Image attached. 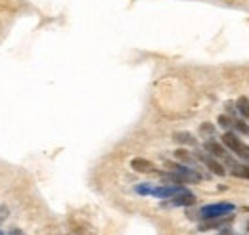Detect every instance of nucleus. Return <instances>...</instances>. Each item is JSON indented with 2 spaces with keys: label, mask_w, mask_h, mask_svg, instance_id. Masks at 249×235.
I'll list each match as a JSON object with an SVG mask.
<instances>
[{
  "label": "nucleus",
  "mask_w": 249,
  "mask_h": 235,
  "mask_svg": "<svg viewBox=\"0 0 249 235\" xmlns=\"http://www.w3.org/2000/svg\"><path fill=\"white\" fill-rule=\"evenodd\" d=\"M222 144L226 149H230L236 157H240L242 161H246L249 165V146H246L234 132H230V130H226L224 132V136H222Z\"/></svg>",
  "instance_id": "nucleus-1"
},
{
  "label": "nucleus",
  "mask_w": 249,
  "mask_h": 235,
  "mask_svg": "<svg viewBox=\"0 0 249 235\" xmlns=\"http://www.w3.org/2000/svg\"><path fill=\"white\" fill-rule=\"evenodd\" d=\"M234 210V205L232 203H215V205H207L203 206L196 218L199 220H207V218H217V216H226Z\"/></svg>",
  "instance_id": "nucleus-2"
},
{
  "label": "nucleus",
  "mask_w": 249,
  "mask_h": 235,
  "mask_svg": "<svg viewBox=\"0 0 249 235\" xmlns=\"http://www.w3.org/2000/svg\"><path fill=\"white\" fill-rule=\"evenodd\" d=\"M232 214H226V216H217V218H207V220H201L197 230L199 232H211V230H224L228 228V224L232 222Z\"/></svg>",
  "instance_id": "nucleus-3"
},
{
  "label": "nucleus",
  "mask_w": 249,
  "mask_h": 235,
  "mask_svg": "<svg viewBox=\"0 0 249 235\" xmlns=\"http://www.w3.org/2000/svg\"><path fill=\"white\" fill-rule=\"evenodd\" d=\"M167 167L173 170V172H178L186 178L188 184H194V182H201V174L196 170V168H188L184 165H178V163H167Z\"/></svg>",
  "instance_id": "nucleus-4"
},
{
  "label": "nucleus",
  "mask_w": 249,
  "mask_h": 235,
  "mask_svg": "<svg viewBox=\"0 0 249 235\" xmlns=\"http://www.w3.org/2000/svg\"><path fill=\"white\" fill-rule=\"evenodd\" d=\"M197 159H199L213 174H217V176H224V174H226V170H224V167L218 163V159L211 157L209 153H197Z\"/></svg>",
  "instance_id": "nucleus-5"
},
{
  "label": "nucleus",
  "mask_w": 249,
  "mask_h": 235,
  "mask_svg": "<svg viewBox=\"0 0 249 235\" xmlns=\"http://www.w3.org/2000/svg\"><path fill=\"white\" fill-rule=\"evenodd\" d=\"M203 149H205V153H209L211 157H215V159H222V161H226L230 155L226 153V149L218 144L217 140H205V144H203Z\"/></svg>",
  "instance_id": "nucleus-6"
},
{
  "label": "nucleus",
  "mask_w": 249,
  "mask_h": 235,
  "mask_svg": "<svg viewBox=\"0 0 249 235\" xmlns=\"http://www.w3.org/2000/svg\"><path fill=\"white\" fill-rule=\"evenodd\" d=\"M180 189H184V185H159V187H154L152 189V195L154 197H159V199H171L175 197Z\"/></svg>",
  "instance_id": "nucleus-7"
},
{
  "label": "nucleus",
  "mask_w": 249,
  "mask_h": 235,
  "mask_svg": "<svg viewBox=\"0 0 249 235\" xmlns=\"http://www.w3.org/2000/svg\"><path fill=\"white\" fill-rule=\"evenodd\" d=\"M226 167L230 168V172L236 178H244V180H249V165H244V163H236L232 157H228L226 161Z\"/></svg>",
  "instance_id": "nucleus-8"
},
{
  "label": "nucleus",
  "mask_w": 249,
  "mask_h": 235,
  "mask_svg": "<svg viewBox=\"0 0 249 235\" xmlns=\"http://www.w3.org/2000/svg\"><path fill=\"white\" fill-rule=\"evenodd\" d=\"M196 203V195L188 189H180L175 197H171V205L175 206H190Z\"/></svg>",
  "instance_id": "nucleus-9"
},
{
  "label": "nucleus",
  "mask_w": 249,
  "mask_h": 235,
  "mask_svg": "<svg viewBox=\"0 0 249 235\" xmlns=\"http://www.w3.org/2000/svg\"><path fill=\"white\" fill-rule=\"evenodd\" d=\"M130 167L136 170V172H156V165L148 159H142V157H136L130 161Z\"/></svg>",
  "instance_id": "nucleus-10"
},
{
  "label": "nucleus",
  "mask_w": 249,
  "mask_h": 235,
  "mask_svg": "<svg viewBox=\"0 0 249 235\" xmlns=\"http://www.w3.org/2000/svg\"><path fill=\"white\" fill-rule=\"evenodd\" d=\"M173 140L178 142V144H186V146H196L197 144V140L190 132H175L173 134Z\"/></svg>",
  "instance_id": "nucleus-11"
},
{
  "label": "nucleus",
  "mask_w": 249,
  "mask_h": 235,
  "mask_svg": "<svg viewBox=\"0 0 249 235\" xmlns=\"http://www.w3.org/2000/svg\"><path fill=\"white\" fill-rule=\"evenodd\" d=\"M236 111H238L244 118H248L249 120V100L246 98V96H242V98L236 100Z\"/></svg>",
  "instance_id": "nucleus-12"
},
{
  "label": "nucleus",
  "mask_w": 249,
  "mask_h": 235,
  "mask_svg": "<svg viewBox=\"0 0 249 235\" xmlns=\"http://www.w3.org/2000/svg\"><path fill=\"white\" fill-rule=\"evenodd\" d=\"M175 157H177L178 161H182V163L190 165V167H196V168H197V161H196L188 151H184V149H177V151H175Z\"/></svg>",
  "instance_id": "nucleus-13"
},
{
  "label": "nucleus",
  "mask_w": 249,
  "mask_h": 235,
  "mask_svg": "<svg viewBox=\"0 0 249 235\" xmlns=\"http://www.w3.org/2000/svg\"><path fill=\"white\" fill-rule=\"evenodd\" d=\"M218 124H220L222 128H226V130H232V126H234V117L220 115V117H218Z\"/></svg>",
  "instance_id": "nucleus-14"
},
{
  "label": "nucleus",
  "mask_w": 249,
  "mask_h": 235,
  "mask_svg": "<svg viewBox=\"0 0 249 235\" xmlns=\"http://www.w3.org/2000/svg\"><path fill=\"white\" fill-rule=\"evenodd\" d=\"M152 185L150 184H144V185H138L136 187V193H140V195H152Z\"/></svg>",
  "instance_id": "nucleus-15"
},
{
  "label": "nucleus",
  "mask_w": 249,
  "mask_h": 235,
  "mask_svg": "<svg viewBox=\"0 0 249 235\" xmlns=\"http://www.w3.org/2000/svg\"><path fill=\"white\" fill-rule=\"evenodd\" d=\"M213 132H215V128H213L211 124H201V134H209V136H213Z\"/></svg>",
  "instance_id": "nucleus-16"
},
{
  "label": "nucleus",
  "mask_w": 249,
  "mask_h": 235,
  "mask_svg": "<svg viewBox=\"0 0 249 235\" xmlns=\"http://www.w3.org/2000/svg\"><path fill=\"white\" fill-rule=\"evenodd\" d=\"M220 235H236V234H234V232H232L230 228H224V230L220 232Z\"/></svg>",
  "instance_id": "nucleus-17"
},
{
  "label": "nucleus",
  "mask_w": 249,
  "mask_h": 235,
  "mask_svg": "<svg viewBox=\"0 0 249 235\" xmlns=\"http://www.w3.org/2000/svg\"><path fill=\"white\" fill-rule=\"evenodd\" d=\"M8 235H23V234H21V230H12Z\"/></svg>",
  "instance_id": "nucleus-18"
},
{
  "label": "nucleus",
  "mask_w": 249,
  "mask_h": 235,
  "mask_svg": "<svg viewBox=\"0 0 249 235\" xmlns=\"http://www.w3.org/2000/svg\"><path fill=\"white\" fill-rule=\"evenodd\" d=\"M248 232H249V222H248Z\"/></svg>",
  "instance_id": "nucleus-19"
},
{
  "label": "nucleus",
  "mask_w": 249,
  "mask_h": 235,
  "mask_svg": "<svg viewBox=\"0 0 249 235\" xmlns=\"http://www.w3.org/2000/svg\"><path fill=\"white\" fill-rule=\"evenodd\" d=\"M0 235H4V234H2V232H0Z\"/></svg>",
  "instance_id": "nucleus-20"
}]
</instances>
